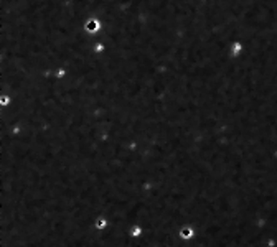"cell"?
Masks as SVG:
<instances>
[{
  "instance_id": "cell-1",
  "label": "cell",
  "mask_w": 277,
  "mask_h": 247,
  "mask_svg": "<svg viewBox=\"0 0 277 247\" xmlns=\"http://www.w3.org/2000/svg\"><path fill=\"white\" fill-rule=\"evenodd\" d=\"M94 28H96V23H94V21H92V23L89 21V23H88V30H94Z\"/></svg>"
}]
</instances>
